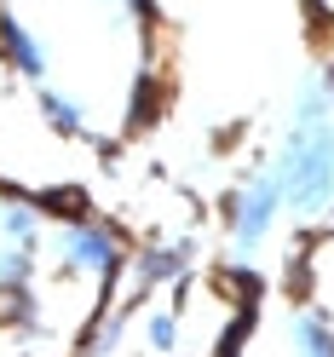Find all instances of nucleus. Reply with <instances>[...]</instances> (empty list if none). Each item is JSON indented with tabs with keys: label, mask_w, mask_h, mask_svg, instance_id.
<instances>
[{
	"label": "nucleus",
	"mask_w": 334,
	"mask_h": 357,
	"mask_svg": "<svg viewBox=\"0 0 334 357\" xmlns=\"http://www.w3.org/2000/svg\"><path fill=\"white\" fill-rule=\"evenodd\" d=\"M271 167L282 178L288 213L294 219H323L334 208V104L317 86V75H305L288 104V127L271 150Z\"/></svg>",
	"instance_id": "1"
},
{
	"label": "nucleus",
	"mask_w": 334,
	"mask_h": 357,
	"mask_svg": "<svg viewBox=\"0 0 334 357\" xmlns=\"http://www.w3.org/2000/svg\"><path fill=\"white\" fill-rule=\"evenodd\" d=\"M127 236L98 213L58 219L52 231V271L58 282H98V305L116 300V282L127 277Z\"/></svg>",
	"instance_id": "2"
},
{
	"label": "nucleus",
	"mask_w": 334,
	"mask_h": 357,
	"mask_svg": "<svg viewBox=\"0 0 334 357\" xmlns=\"http://www.w3.org/2000/svg\"><path fill=\"white\" fill-rule=\"evenodd\" d=\"M282 213H288V196H282V178L271 167V155H265V162H254L236 178V190L225 196V242H231V254H259L265 242H271V231L282 225Z\"/></svg>",
	"instance_id": "3"
},
{
	"label": "nucleus",
	"mask_w": 334,
	"mask_h": 357,
	"mask_svg": "<svg viewBox=\"0 0 334 357\" xmlns=\"http://www.w3.org/2000/svg\"><path fill=\"white\" fill-rule=\"evenodd\" d=\"M196 236H155V242H139V248L127 254V305L139 311L150 305L155 288H173L179 277L196 271Z\"/></svg>",
	"instance_id": "4"
},
{
	"label": "nucleus",
	"mask_w": 334,
	"mask_h": 357,
	"mask_svg": "<svg viewBox=\"0 0 334 357\" xmlns=\"http://www.w3.org/2000/svg\"><path fill=\"white\" fill-rule=\"evenodd\" d=\"M0 63L17 75V81H52V52H47V40H40L24 17H17L6 0H0Z\"/></svg>",
	"instance_id": "5"
},
{
	"label": "nucleus",
	"mask_w": 334,
	"mask_h": 357,
	"mask_svg": "<svg viewBox=\"0 0 334 357\" xmlns=\"http://www.w3.org/2000/svg\"><path fill=\"white\" fill-rule=\"evenodd\" d=\"M35 116H40L47 132H58L63 144L93 139V116H86V104L70 93V86H58V81H40V86H35Z\"/></svg>",
	"instance_id": "6"
},
{
	"label": "nucleus",
	"mask_w": 334,
	"mask_h": 357,
	"mask_svg": "<svg viewBox=\"0 0 334 357\" xmlns=\"http://www.w3.org/2000/svg\"><path fill=\"white\" fill-rule=\"evenodd\" d=\"M127 340H132V305L127 300H109V305H98L93 317H86L75 357H121Z\"/></svg>",
	"instance_id": "7"
},
{
	"label": "nucleus",
	"mask_w": 334,
	"mask_h": 357,
	"mask_svg": "<svg viewBox=\"0 0 334 357\" xmlns=\"http://www.w3.org/2000/svg\"><path fill=\"white\" fill-rule=\"evenodd\" d=\"M179 334H185L179 305H139L132 311V340L150 357H179Z\"/></svg>",
	"instance_id": "8"
},
{
	"label": "nucleus",
	"mask_w": 334,
	"mask_h": 357,
	"mask_svg": "<svg viewBox=\"0 0 334 357\" xmlns=\"http://www.w3.org/2000/svg\"><path fill=\"white\" fill-rule=\"evenodd\" d=\"M288 351L294 357H334V317L317 305L288 311Z\"/></svg>",
	"instance_id": "9"
},
{
	"label": "nucleus",
	"mask_w": 334,
	"mask_h": 357,
	"mask_svg": "<svg viewBox=\"0 0 334 357\" xmlns=\"http://www.w3.org/2000/svg\"><path fill=\"white\" fill-rule=\"evenodd\" d=\"M162 98H167L162 75H155L150 63H139V75H132V93H127V132H144V127L162 121Z\"/></svg>",
	"instance_id": "10"
},
{
	"label": "nucleus",
	"mask_w": 334,
	"mask_h": 357,
	"mask_svg": "<svg viewBox=\"0 0 334 357\" xmlns=\"http://www.w3.org/2000/svg\"><path fill=\"white\" fill-rule=\"evenodd\" d=\"M305 12H311V17H328V12H334V0H305Z\"/></svg>",
	"instance_id": "11"
}]
</instances>
